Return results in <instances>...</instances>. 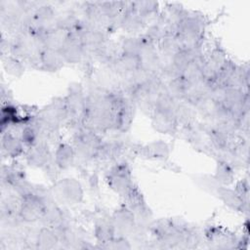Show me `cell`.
<instances>
[{
  "mask_svg": "<svg viewBox=\"0 0 250 250\" xmlns=\"http://www.w3.org/2000/svg\"><path fill=\"white\" fill-rule=\"evenodd\" d=\"M45 211L43 199L34 190L21 197L18 216L23 224H33L41 221Z\"/></svg>",
  "mask_w": 250,
  "mask_h": 250,
  "instance_id": "obj_5",
  "label": "cell"
},
{
  "mask_svg": "<svg viewBox=\"0 0 250 250\" xmlns=\"http://www.w3.org/2000/svg\"><path fill=\"white\" fill-rule=\"evenodd\" d=\"M35 117L46 128L52 131H58L60 126L69 119L63 98L53 100L49 104L44 106Z\"/></svg>",
  "mask_w": 250,
  "mask_h": 250,
  "instance_id": "obj_4",
  "label": "cell"
},
{
  "mask_svg": "<svg viewBox=\"0 0 250 250\" xmlns=\"http://www.w3.org/2000/svg\"><path fill=\"white\" fill-rule=\"evenodd\" d=\"M146 21L133 12L132 10L129 9V2L127 5L126 10L124 11L123 15L121 16L119 21H118V26L122 28L125 32L136 35L143 31L146 26Z\"/></svg>",
  "mask_w": 250,
  "mask_h": 250,
  "instance_id": "obj_17",
  "label": "cell"
},
{
  "mask_svg": "<svg viewBox=\"0 0 250 250\" xmlns=\"http://www.w3.org/2000/svg\"><path fill=\"white\" fill-rule=\"evenodd\" d=\"M234 190L245 200L249 198V183L247 179H241L235 184Z\"/></svg>",
  "mask_w": 250,
  "mask_h": 250,
  "instance_id": "obj_33",
  "label": "cell"
},
{
  "mask_svg": "<svg viewBox=\"0 0 250 250\" xmlns=\"http://www.w3.org/2000/svg\"><path fill=\"white\" fill-rule=\"evenodd\" d=\"M142 35L146 40L157 46L158 42L166 35V32L163 26L157 21H155L146 27V30Z\"/></svg>",
  "mask_w": 250,
  "mask_h": 250,
  "instance_id": "obj_32",
  "label": "cell"
},
{
  "mask_svg": "<svg viewBox=\"0 0 250 250\" xmlns=\"http://www.w3.org/2000/svg\"><path fill=\"white\" fill-rule=\"evenodd\" d=\"M126 206L133 212L137 226L142 228L149 227L150 220L152 218V213L149 207L147 206L142 192L140 189L134 186L130 192L125 197Z\"/></svg>",
  "mask_w": 250,
  "mask_h": 250,
  "instance_id": "obj_6",
  "label": "cell"
},
{
  "mask_svg": "<svg viewBox=\"0 0 250 250\" xmlns=\"http://www.w3.org/2000/svg\"><path fill=\"white\" fill-rule=\"evenodd\" d=\"M157 49L160 56L167 57V58H172L175 54H177L181 50L176 35H171V34H166L158 42Z\"/></svg>",
  "mask_w": 250,
  "mask_h": 250,
  "instance_id": "obj_29",
  "label": "cell"
},
{
  "mask_svg": "<svg viewBox=\"0 0 250 250\" xmlns=\"http://www.w3.org/2000/svg\"><path fill=\"white\" fill-rule=\"evenodd\" d=\"M228 60L226 52L219 46L212 49L208 57H205L203 63V78L212 84L217 76L218 71Z\"/></svg>",
  "mask_w": 250,
  "mask_h": 250,
  "instance_id": "obj_12",
  "label": "cell"
},
{
  "mask_svg": "<svg viewBox=\"0 0 250 250\" xmlns=\"http://www.w3.org/2000/svg\"><path fill=\"white\" fill-rule=\"evenodd\" d=\"M26 162L35 168L46 169L54 163V154H52L48 142L39 141L34 146L25 150Z\"/></svg>",
  "mask_w": 250,
  "mask_h": 250,
  "instance_id": "obj_8",
  "label": "cell"
},
{
  "mask_svg": "<svg viewBox=\"0 0 250 250\" xmlns=\"http://www.w3.org/2000/svg\"><path fill=\"white\" fill-rule=\"evenodd\" d=\"M111 70L120 78H126L140 67V59L136 55L120 53L115 57L110 65Z\"/></svg>",
  "mask_w": 250,
  "mask_h": 250,
  "instance_id": "obj_13",
  "label": "cell"
},
{
  "mask_svg": "<svg viewBox=\"0 0 250 250\" xmlns=\"http://www.w3.org/2000/svg\"><path fill=\"white\" fill-rule=\"evenodd\" d=\"M213 177L219 185L228 187L234 182V168L226 161L217 160Z\"/></svg>",
  "mask_w": 250,
  "mask_h": 250,
  "instance_id": "obj_27",
  "label": "cell"
},
{
  "mask_svg": "<svg viewBox=\"0 0 250 250\" xmlns=\"http://www.w3.org/2000/svg\"><path fill=\"white\" fill-rule=\"evenodd\" d=\"M34 244L35 248L40 250L55 249L61 244L60 235L55 229L43 226L35 234Z\"/></svg>",
  "mask_w": 250,
  "mask_h": 250,
  "instance_id": "obj_19",
  "label": "cell"
},
{
  "mask_svg": "<svg viewBox=\"0 0 250 250\" xmlns=\"http://www.w3.org/2000/svg\"><path fill=\"white\" fill-rule=\"evenodd\" d=\"M94 235L97 242L101 245V248L116 236L115 229L110 217H101L95 221Z\"/></svg>",
  "mask_w": 250,
  "mask_h": 250,
  "instance_id": "obj_20",
  "label": "cell"
},
{
  "mask_svg": "<svg viewBox=\"0 0 250 250\" xmlns=\"http://www.w3.org/2000/svg\"><path fill=\"white\" fill-rule=\"evenodd\" d=\"M105 181L112 191L124 198L135 186L130 166L126 161H117L113 164L105 175Z\"/></svg>",
  "mask_w": 250,
  "mask_h": 250,
  "instance_id": "obj_2",
  "label": "cell"
},
{
  "mask_svg": "<svg viewBox=\"0 0 250 250\" xmlns=\"http://www.w3.org/2000/svg\"><path fill=\"white\" fill-rule=\"evenodd\" d=\"M205 56L198 57L189 62L181 73V77L188 83H194L203 80V63ZM205 80V79H204Z\"/></svg>",
  "mask_w": 250,
  "mask_h": 250,
  "instance_id": "obj_25",
  "label": "cell"
},
{
  "mask_svg": "<svg viewBox=\"0 0 250 250\" xmlns=\"http://www.w3.org/2000/svg\"><path fill=\"white\" fill-rule=\"evenodd\" d=\"M116 234L118 236H129L137 227L136 218L133 212L126 206H121L113 211L110 216Z\"/></svg>",
  "mask_w": 250,
  "mask_h": 250,
  "instance_id": "obj_10",
  "label": "cell"
},
{
  "mask_svg": "<svg viewBox=\"0 0 250 250\" xmlns=\"http://www.w3.org/2000/svg\"><path fill=\"white\" fill-rule=\"evenodd\" d=\"M143 37V35H142ZM140 67L156 74L160 73V55L157 46L143 37V47L139 53Z\"/></svg>",
  "mask_w": 250,
  "mask_h": 250,
  "instance_id": "obj_11",
  "label": "cell"
},
{
  "mask_svg": "<svg viewBox=\"0 0 250 250\" xmlns=\"http://www.w3.org/2000/svg\"><path fill=\"white\" fill-rule=\"evenodd\" d=\"M25 146L20 136L15 135L11 130L1 133V152L4 156L16 158L24 152Z\"/></svg>",
  "mask_w": 250,
  "mask_h": 250,
  "instance_id": "obj_16",
  "label": "cell"
},
{
  "mask_svg": "<svg viewBox=\"0 0 250 250\" xmlns=\"http://www.w3.org/2000/svg\"><path fill=\"white\" fill-rule=\"evenodd\" d=\"M22 62V61L12 55H6L2 57V64L4 70L6 73L14 77H20L24 72V65Z\"/></svg>",
  "mask_w": 250,
  "mask_h": 250,
  "instance_id": "obj_30",
  "label": "cell"
},
{
  "mask_svg": "<svg viewBox=\"0 0 250 250\" xmlns=\"http://www.w3.org/2000/svg\"><path fill=\"white\" fill-rule=\"evenodd\" d=\"M151 125L157 132L165 135H174L179 130V124L174 110L154 108L150 114Z\"/></svg>",
  "mask_w": 250,
  "mask_h": 250,
  "instance_id": "obj_9",
  "label": "cell"
},
{
  "mask_svg": "<svg viewBox=\"0 0 250 250\" xmlns=\"http://www.w3.org/2000/svg\"><path fill=\"white\" fill-rule=\"evenodd\" d=\"M175 115L179 124V127L192 125L196 122V110L194 105L188 102H178L175 106Z\"/></svg>",
  "mask_w": 250,
  "mask_h": 250,
  "instance_id": "obj_24",
  "label": "cell"
},
{
  "mask_svg": "<svg viewBox=\"0 0 250 250\" xmlns=\"http://www.w3.org/2000/svg\"><path fill=\"white\" fill-rule=\"evenodd\" d=\"M39 37L44 48L60 51L68 38V32L58 26Z\"/></svg>",
  "mask_w": 250,
  "mask_h": 250,
  "instance_id": "obj_23",
  "label": "cell"
},
{
  "mask_svg": "<svg viewBox=\"0 0 250 250\" xmlns=\"http://www.w3.org/2000/svg\"><path fill=\"white\" fill-rule=\"evenodd\" d=\"M139 153L146 159L166 160L170 155V146L163 141H154L140 147Z\"/></svg>",
  "mask_w": 250,
  "mask_h": 250,
  "instance_id": "obj_22",
  "label": "cell"
},
{
  "mask_svg": "<svg viewBox=\"0 0 250 250\" xmlns=\"http://www.w3.org/2000/svg\"><path fill=\"white\" fill-rule=\"evenodd\" d=\"M65 63H80L86 60L85 51L79 38L68 33V38L60 50Z\"/></svg>",
  "mask_w": 250,
  "mask_h": 250,
  "instance_id": "obj_14",
  "label": "cell"
},
{
  "mask_svg": "<svg viewBox=\"0 0 250 250\" xmlns=\"http://www.w3.org/2000/svg\"><path fill=\"white\" fill-rule=\"evenodd\" d=\"M63 100L68 113V121L80 122L86 108V94L81 84L74 83L69 85L68 92Z\"/></svg>",
  "mask_w": 250,
  "mask_h": 250,
  "instance_id": "obj_7",
  "label": "cell"
},
{
  "mask_svg": "<svg viewBox=\"0 0 250 250\" xmlns=\"http://www.w3.org/2000/svg\"><path fill=\"white\" fill-rule=\"evenodd\" d=\"M214 193L230 209L242 213H248V200L243 199L234 190V188H229L220 185Z\"/></svg>",
  "mask_w": 250,
  "mask_h": 250,
  "instance_id": "obj_15",
  "label": "cell"
},
{
  "mask_svg": "<svg viewBox=\"0 0 250 250\" xmlns=\"http://www.w3.org/2000/svg\"><path fill=\"white\" fill-rule=\"evenodd\" d=\"M186 85V81L181 76L164 82V88L166 93L176 102L185 101Z\"/></svg>",
  "mask_w": 250,
  "mask_h": 250,
  "instance_id": "obj_28",
  "label": "cell"
},
{
  "mask_svg": "<svg viewBox=\"0 0 250 250\" xmlns=\"http://www.w3.org/2000/svg\"><path fill=\"white\" fill-rule=\"evenodd\" d=\"M76 159V153L72 145L68 143H61L54 152V164L59 171L70 168Z\"/></svg>",
  "mask_w": 250,
  "mask_h": 250,
  "instance_id": "obj_21",
  "label": "cell"
},
{
  "mask_svg": "<svg viewBox=\"0 0 250 250\" xmlns=\"http://www.w3.org/2000/svg\"><path fill=\"white\" fill-rule=\"evenodd\" d=\"M120 53L138 56L143 47L142 35H132L125 37L120 42Z\"/></svg>",
  "mask_w": 250,
  "mask_h": 250,
  "instance_id": "obj_31",
  "label": "cell"
},
{
  "mask_svg": "<svg viewBox=\"0 0 250 250\" xmlns=\"http://www.w3.org/2000/svg\"><path fill=\"white\" fill-rule=\"evenodd\" d=\"M52 193L58 202L69 206L81 203L84 198L82 185L74 178L58 180L53 186Z\"/></svg>",
  "mask_w": 250,
  "mask_h": 250,
  "instance_id": "obj_3",
  "label": "cell"
},
{
  "mask_svg": "<svg viewBox=\"0 0 250 250\" xmlns=\"http://www.w3.org/2000/svg\"><path fill=\"white\" fill-rule=\"evenodd\" d=\"M64 63L65 62L59 50L43 48L39 54L38 67L45 71H58L64 65Z\"/></svg>",
  "mask_w": 250,
  "mask_h": 250,
  "instance_id": "obj_18",
  "label": "cell"
},
{
  "mask_svg": "<svg viewBox=\"0 0 250 250\" xmlns=\"http://www.w3.org/2000/svg\"><path fill=\"white\" fill-rule=\"evenodd\" d=\"M129 9L147 21L159 15V3L155 1H132L129 2Z\"/></svg>",
  "mask_w": 250,
  "mask_h": 250,
  "instance_id": "obj_26",
  "label": "cell"
},
{
  "mask_svg": "<svg viewBox=\"0 0 250 250\" xmlns=\"http://www.w3.org/2000/svg\"><path fill=\"white\" fill-rule=\"evenodd\" d=\"M103 143L100 134L87 130L80 124L74 132L72 146L77 158L84 161H91L97 158Z\"/></svg>",
  "mask_w": 250,
  "mask_h": 250,
  "instance_id": "obj_1",
  "label": "cell"
}]
</instances>
